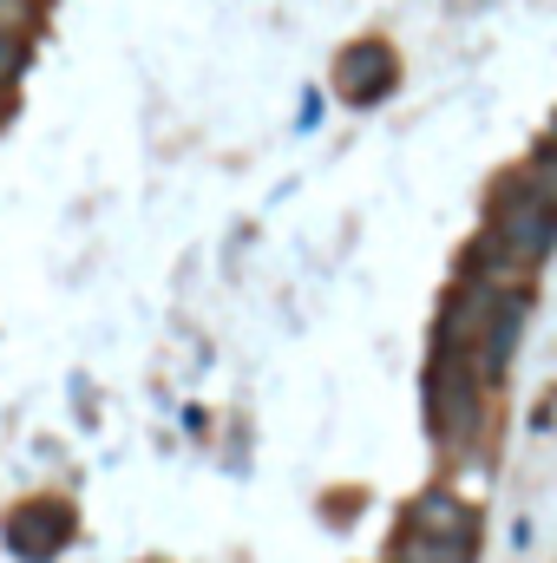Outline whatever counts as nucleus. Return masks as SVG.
Here are the masks:
<instances>
[{
  "label": "nucleus",
  "mask_w": 557,
  "mask_h": 563,
  "mask_svg": "<svg viewBox=\"0 0 557 563\" xmlns=\"http://www.w3.org/2000/svg\"><path fill=\"white\" fill-rule=\"evenodd\" d=\"M485 243H499L505 256H518V263H545V250L557 243V210L545 197H532L518 177L512 184H499L492 190V217H485Z\"/></svg>",
  "instance_id": "1"
},
{
  "label": "nucleus",
  "mask_w": 557,
  "mask_h": 563,
  "mask_svg": "<svg viewBox=\"0 0 557 563\" xmlns=\"http://www.w3.org/2000/svg\"><path fill=\"white\" fill-rule=\"evenodd\" d=\"M0 112H7V92H0Z\"/></svg>",
  "instance_id": "7"
},
{
  "label": "nucleus",
  "mask_w": 557,
  "mask_h": 563,
  "mask_svg": "<svg viewBox=\"0 0 557 563\" xmlns=\"http://www.w3.org/2000/svg\"><path fill=\"white\" fill-rule=\"evenodd\" d=\"M551 144H557V132H551Z\"/></svg>",
  "instance_id": "8"
},
{
  "label": "nucleus",
  "mask_w": 557,
  "mask_h": 563,
  "mask_svg": "<svg viewBox=\"0 0 557 563\" xmlns=\"http://www.w3.org/2000/svg\"><path fill=\"white\" fill-rule=\"evenodd\" d=\"M407 525L426 531V538H459V544H472V511H466L459 498H446V492H426L414 511H407Z\"/></svg>",
  "instance_id": "3"
},
{
  "label": "nucleus",
  "mask_w": 557,
  "mask_h": 563,
  "mask_svg": "<svg viewBox=\"0 0 557 563\" xmlns=\"http://www.w3.org/2000/svg\"><path fill=\"white\" fill-rule=\"evenodd\" d=\"M518 184H525L532 197H545V203L557 210V144H545L538 157H525V164H518Z\"/></svg>",
  "instance_id": "5"
},
{
  "label": "nucleus",
  "mask_w": 557,
  "mask_h": 563,
  "mask_svg": "<svg viewBox=\"0 0 557 563\" xmlns=\"http://www.w3.org/2000/svg\"><path fill=\"white\" fill-rule=\"evenodd\" d=\"M426 407H433V432L446 445H459L485 413V374L472 361H459V354H439L433 374H426Z\"/></svg>",
  "instance_id": "2"
},
{
  "label": "nucleus",
  "mask_w": 557,
  "mask_h": 563,
  "mask_svg": "<svg viewBox=\"0 0 557 563\" xmlns=\"http://www.w3.org/2000/svg\"><path fill=\"white\" fill-rule=\"evenodd\" d=\"M387 563H472V544L459 538H426V531H401V544L387 551Z\"/></svg>",
  "instance_id": "4"
},
{
  "label": "nucleus",
  "mask_w": 557,
  "mask_h": 563,
  "mask_svg": "<svg viewBox=\"0 0 557 563\" xmlns=\"http://www.w3.org/2000/svg\"><path fill=\"white\" fill-rule=\"evenodd\" d=\"M20 66H26V33H0V92L20 79Z\"/></svg>",
  "instance_id": "6"
}]
</instances>
